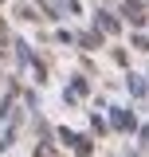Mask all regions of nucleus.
<instances>
[{"label":"nucleus","instance_id":"1","mask_svg":"<svg viewBox=\"0 0 149 157\" xmlns=\"http://www.w3.org/2000/svg\"><path fill=\"white\" fill-rule=\"evenodd\" d=\"M0 32H4V24H0Z\"/></svg>","mask_w":149,"mask_h":157}]
</instances>
